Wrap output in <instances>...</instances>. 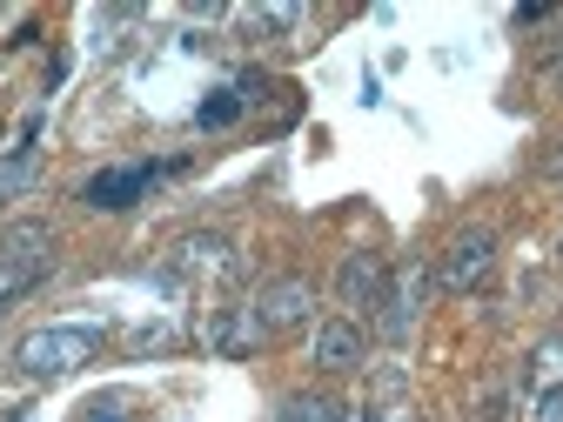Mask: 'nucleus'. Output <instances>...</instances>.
<instances>
[{
    "label": "nucleus",
    "mask_w": 563,
    "mask_h": 422,
    "mask_svg": "<svg viewBox=\"0 0 563 422\" xmlns=\"http://www.w3.org/2000/svg\"><path fill=\"white\" fill-rule=\"evenodd\" d=\"M95 356H101V329L95 322H54V329L21 335V348H14V363H21L27 382H60V376L88 369Z\"/></svg>",
    "instance_id": "f257e3e1"
},
{
    "label": "nucleus",
    "mask_w": 563,
    "mask_h": 422,
    "mask_svg": "<svg viewBox=\"0 0 563 422\" xmlns=\"http://www.w3.org/2000/svg\"><path fill=\"white\" fill-rule=\"evenodd\" d=\"M489 268H497V235H489V229H463V235H450V248L437 262V281L450 296H470V289L489 281Z\"/></svg>",
    "instance_id": "f03ea898"
},
{
    "label": "nucleus",
    "mask_w": 563,
    "mask_h": 422,
    "mask_svg": "<svg viewBox=\"0 0 563 422\" xmlns=\"http://www.w3.org/2000/svg\"><path fill=\"white\" fill-rule=\"evenodd\" d=\"M249 309H255V322L268 335H289V329H302L316 315V281L309 275H275V281H262V296Z\"/></svg>",
    "instance_id": "7ed1b4c3"
},
{
    "label": "nucleus",
    "mask_w": 563,
    "mask_h": 422,
    "mask_svg": "<svg viewBox=\"0 0 563 422\" xmlns=\"http://www.w3.org/2000/svg\"><path fill=\"white\" fill-rule=\"evenodd\" d=\"M422 296H430V275H422V262H402V268L389 275L383 302H376V335H383V342H409V329H416V315H422Z\"/></svg>",
    "instance_id": "20e7f679"
},
{
    "label": "nucleus",
    "mask_w": 563,
    "mask_h": 422,
    "mask_svg": "<svg viewBox=\"0 0 563 422\" xmlns=\"http://www.w3.org/2000/svg\"><path fill=\"white\" fill-rule=\"evenodd\" d=\"M168 255H175V275H188V281H235V275H242V255H235V242H229V235H216V229H195V235H181Z\"/></svg>",
    "instance_id": "39448f33"
},
{
    "label": "nucleus",
    "mask_w": 563,
    "mask_h": 422,
    "mask_svg": "<svg viewBox=\"0 0 563 422\" xmlns=\"http://www.w3.org/2000/svg\"><path fill=\"white\" fill-rule=\"evenodd\" d=\"M162 175H168V168H148V162H134V168H101V175L81 188V201H88V208H101V215H121V208H134L141 195L162 181Z\"/></svg>",
    "instance_id": "423d86ee"
},
{
    "label": "nucleus",
    "mask_w": 563,
    "mask_h": 422,
    "mask_svg": "<svg viewBox=\"0 0 563 422\" xmlns=\"http://www.w3.org/2000/svg\"><path fill=\"white\" fill-rule=\"evenodd\" d=\"M383 289H389L383 255H342V268H335V302L349 309V322H356L363 309H376V302H383Z\"/></svg>",
    "instance_id": "0eeeda50"
},
{
    "label": "nucleus",
    "mask_w": 563,
    "mask_h": 422,
    "mask_svg": "<svg viewBox=\"0 0 563 422\" xmlns=\"http://www.w3.org/2000/svg\"><path fill=\"white\" fill-rule=\"evenodd\" d=\"M201 342L216 348V356H229V363H249L255 348L268 342V329L255 322V309H216V315H208V329H201Z\"/></svg>",
    "instance_id": "6e6552de"
},
{
    "label": "nucleus",
    "mask_w": 563,
    "mask_h": 422,
    "mask_svg": "<svg viewBox=\"0 0 563 422\" xmlns=\"http://www.w3.org/2000/svg\"><path fill=\"white\" fill-rule=\"evenodd\" d=\"M0 262L34 275V281H47V268H54V229L47 222H8V229H0Z\"/></svg>",
    "instance_id": "1a4fd4ad"
},
{
    "label": "nucleus",
    "mask_w": 563,
    "mask_h": 422,
    "mask_svg": "<svg viewBox=\"0 0 563 422\" xmlns=\"http://www.w3.org/2000/svg\"><path fill=\"white\" fill-rule=\"evenodd\" d=\"M363 356H369V342H363V329L349 322V315L316 322V369H329V376H356Z\"/></svg>",
    "instance_id": "9d476101"
},
{
    "label": "nucleus",
    "mask_w": 563,
    "mask_h": 422,
    "mask_svg": "<svg viewBox=\"0 0 563 422\" xmlns=\"http://www.w3.org/2000/svg\"><path fill=\"white\" fill-rule=\"evenodd\" d=\"M349 409L335 402V396H322V389H296V396H282V409H275V422H342Z\"/></svg>",
    "instance_id": "9b49d317"
},
{
    "label": "nucleus",
    "mask_w": 563,
    "mask_h": 422,
    "mask_svg": "<svg viewBox=\"0 0 563 422\" xmlns=\"http://www.w3.org/2000/svg\"><path fill=\"white\" fill-rule=\"evenodd\" d=\"M34 175H41V155H34V134L21 141V148L0 162V201H14V195H27L34 188Z\"/></svg>",
    "instance_id": "f8f14e48"
},
{
    "label": "nucleus",
    "mask_w": 563,
    "mask_h": 422,
    "mask_svg": "<svg viewBox=\"0 0 563 422\" xmlns=\"http://www.w3.org/2000/svg\"><path fill=\"white\" fill-rule=\"evenodd\" d=\"M242 108H249V101H242L235 88H216V95L195 108V127H208V134H216V127H235V121H242Z\"/></svg>",
    "instance_id": "ddd939ff"
},
{
    "label": "nucleus",
    "mask_w": 563,
    "mask_h": 422,
    "mask_svg": "<svg viewBox=\"0 0 563 422\" xmlns=\"http://www.w3.org/2000/svg\"><path fill=\"white\" fill-rule=\"evenodd\" d=\"M530 382H537V396L543 389H563V335H550V342L530 348Z\"/></svg>",
    "instance_id": "4468645a"
},
{
    "label": "nucleus",
    "mask_w": 563,
    "mask_h": 422,
    "mask_svg": "<svg viewBox=\"0 0 563 422\" xmlns=\"http://www.w3.org/2000/svg\"><path fill=\"white\" fill-rule=\"evenodd\" d=\"M134 409H141V402H134L128 389H101L95 402H81L75 422H134Z\"/></svg>",
    "instance_id": "2eb2a0df"
},
{
    "label": "nucleus",
    "mask_w": 563,
    "mask_h": 422,
    "mask_svg": "<svg viewBox=\"0 0 563 422\" xmlns=\"http://www.w3.org/2000/svg\"><path fill=\"white\" fill-rule=\"evenodd\" d=\"M235 27L242 34H282V27H296V8H235Z\"/></svg>",
    "instance_id": "dca6fc26"
},
{
    "label": "nucleus",
    "mask_w": 563,
    "mask_h": 422,
    "mask_svg": "<svg viewBox=\"0 0 563 422\" xmlns=\"http://www.w3.org/2000/svg\"><path fill=\"white\" fill-rule=\"evenodd\" d=\"M34 289V275H21V268H8V262H0V309H8V302H21Z\"/></svg>",
    "instance_id": "f3484780"
},
{
    "label": "nucleus",
    "mask_w": 563,
    "mask_h": 422,
    "mask_svg": "<svg viewBox=\"0 0 563 422\" xmlns=\"http://www.w3.org/2000/svg\"><path fill=\"white\" fill-rule=\"evenodd\" d=\"M530 422H563V389H543L537 396V415Z\"/></svg>",
    "instance_id": "a211bd4d"
},
{
    "label": "nucleus",
    "mask_w": 563,
    "mask_h": 422,
    "mask_svg": "<svg viewBox=\"0 0 563 422\" xmlns=\"http://www.w3.org/2000/svg\"><path fill=\"white\" fill-rule=\"evenodd\" d=\"M342 422H383V415H342Z\"/></svg>",
    "instance_id": "6ab92c4d"
},
{
    "label": "nucleus",
    "mask_w": 563,
    "mask_h": 422,
    "mask_svg": "<svg viewBox=\"0 0 563 422\" xmlns=\"http://www.w3.org/2000/svg\"><path fill=\"white\" fill-rule=\"evenodd\" d=\"M556 75H563V47H556Z\"/></svg>",
    "instance_id": "aec40b11"
},
{
    "label": "nucleus",
    "mask_w": 563,
    "mask_h": 422,
    "mask_svg": "<svg viewBox=\"0 0 563 422\" xmlns=\"http://www.w3.org/2000/svg\"><path fill=\"white\" fill-rule=\"evenodd\" d=\"M383 422H409V415H383Z\"/></svg>",
    "instance_id": "412c9836"
},
{
    "label": "nucleus",
    "mask_w": 563,
    "mask_h": 422,
    "mask_svg": "<svg viewBox=\"0 0 563 422\" xmlns=\"http://www.w3.org/2000/svg\"><path fill=\"white\" fill-rule=\"evenodd\" d=\"M556 262H563V248H556Z\"/></svg>",
    "instance_id": "4be33fe9"
}]
</instances>
